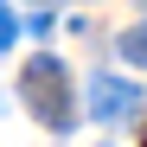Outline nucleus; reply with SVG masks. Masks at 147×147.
<instances>
[{
  "mask_svg": "<svg viewBox=\"0 0 147 147\" xmlns=\"http://www.w3.org/2000/svg\"><path fill=\"white\" fill-rule=\"evenodd\" d=\"M141 147H147V134H141Z\"/></svg>",
  "mask_w": 147,
  "mask_h": 147,
  "instance_id": "nucleus-5",
  "label": "nucleus"
},
{
  "mask_svg": "<svg viewBox=\"0 0 147 147\" xmlns=\"http://www.w3.org/2000/svg\"><path fill=\"white\" fill-rule=\"evenodd\" d=\"M141 109V83H128V77H96L90 83V115L96 121H128Z\"/></svg>",
  "mask_w": 147,
  "mask_h": 147,
  "instance_id": "nucleus-2",
  "label": "nucleus"
},
{
  "mask_svg": "<svg viewBox=\"0 0 147 147\" xmlns=\"http://www.w3.org/2000/svg\"><path fill=\"white\" fill-rule=\"evenodd\" d=\"M13 38H19V19H13V7H7V0H0V51H7Z\"/></svg>",
  "mask_w": 147,
  "mask_h": 147,
  "instance_id": "nucleus-4",
  "label": "nucleus"
},
{
  "mask_svg": "<svg viewBox=\"0 0 147 147\" xmlns=\"http://www.w3.org/2000/svg\"><path fill=\"white\" fill-rule=\"evenodd\" d=\"M19 96H26V109L45 121V128H70V77H64V64L58 58H32L26 64V77H19Z\"/></svg>",
  "mask_w": 147,
  "mask_h": 147,
  "instance_id": "nucleus-1",
  "label": "nucleus"
},
{
  "mask_svg": "<svg viewBox=\"0 0 147 147\" xmlns=\"http://www.w3.org/2000/svg\"><path fill=\"white\" fill-rule=\"evenodd\" d=\"M121 58L147 70V26H128V32H121Z\"/></svg>",
  "mask_w": 147,
  "mask_h": 147,
  "instance_id": "nucleus-3",
  "label": "nucleus"
}]
</instances>
